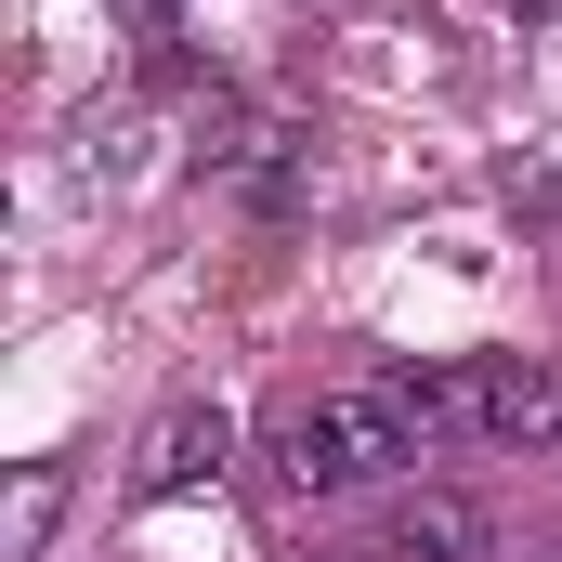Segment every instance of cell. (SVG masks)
I'll return each instance as SVG.
<instances>
[{"label":"cell","instance_id":"cell-1","mask_svg":"<svg viewBox=\"0 0 562 562\" xmlns=\"http://www.w3.org/2000/svg\"><path fill=\"white\" fill-rule=\"evenodd\" d=\"M419 445H510V458H562V367L537 353H471V367H380Z\"/></svg>","mask_w":562,"mask_h":562},{"label":"cell","instance_id":"cell-2","mask_svg":"<svg viewBox=\"0 0 562 562\" xmlns=\"http://www.w3.org/2000/svg\"><path fill=\"white\" fill-rule=\"evenodd\" d=\"M419 458L431 445H419V419L393 406V380H340V393H314V406L276 419L288 497H367V484H393V471H419Z\"/></svg>","mask_w":562,"mask_h":562},{"label":"cell","instance_id":"cell-3","mask_svg":"<svg viewBox=\"0 0 562 562\" xmlns=\"http://www.w3.org/2000/svg\"><path fill=\"white\" fill-rule=\"evenodd\" d=\"M223 458H236V431H223V406H170V419L144 431V458H132V510H170V497H210V484H223Z\"/></svg>","mask_w":562,"mask_h":562},{"label":"cell","instance_id":"cell-4","mask_svg":"<svg viewBox=\"0 0 562 562\" xmlns=\"http://www.w3.org/2000/svg\"><path fill=\"white\" fill-rule=\"evenodd\" d=\"M367 562H497V524H484L458 484H406V497L380 510V550Z\"/></svg>","mask_w":562,"mask_h":562},{"label":"cell","instance_id":"cell-5","mask_svg":"<svg viewBox=\"0 0 562 562\" xmlns=\"http://www.w3.org/2000/svg\"><path fill=\"white\" fill-rule=\"evenodd\" d=\"M53 524H66V458H26L13 497H0V562H40V550H53Z\"/></svg>","mask_w":562,"mask_h":562},{"label":"cell","instance_id":"cell-6","mask_svg":"<svg viewBox=\"0 0 562 562\" xmlns=\"http://www.w3.org/2000/svg\"><path fill=\"white\" fill-rule=\"evenodd\" d=\"M524 13H562V0H524Z\"/></svg>","mask_w":562,"mask_h":562},{"label":"cell","instance_id":"cell-7","mask_svg":"<svg viewBox=\"0 0 562 562\" xmlns=\"http://www.w3.org/2000/svg\"><path fill=\"white\" fill-rule=\"evenodd\" d=\"M550 562H562V550H550Z\"/></svg>","mask_w":562,"mask_h":562}]
</instances>
